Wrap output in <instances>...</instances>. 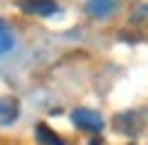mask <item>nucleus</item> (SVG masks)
Here are the masks:
<instances>
[{"instance_id":"obj_1","label":"nucleus","mask_w":148,"mask_h":145,"mask_svg":"<svg viewBox=\"0 0 148 145\" xmlns=\"http://www.w3.org/2000/svg\"><path fill=\"white\" fill-rule=\"evenodd\" d=\"M71 118H74V124H77V127L89 130V133H98V130L104 127V118L98 116L95 110H83V107H80V110H74V113H71Z\"/></svg>"},{"instance_id":"obj_2","label":"nucleus","mask_w":148,"mask_h":145,"mask_svg":"<svg viewBox=\"0 0 148 145\" xmlns=\"http://www.w3.org/2000/svg\"><path fill=\"white\" fill-rule=\"evenodd\" d=\"M21 9L27 12V15L47 18V15H56L59 12V3L56 0H21Z\"/></svg>"},{"instance_id":"obj_3","label":"nucleus","mask_w":148,"mask_h":145,"mask_svg":"<svg viewBox=\"0 0 148 145\" xmlns=\"http://www.w3.org/2000/svg\"><path fill=\"white\" fill-rule=\"evenodd\" d=\"M86 9H89V15H95V18H110L116 12V0H89Z\"/></svg>"},{"instance_id":"obj_4","label":"nucleus","mask_w":148,"mask_h":145,"mask_svg":"<svg viewBox=\"0 0 148 145\" xmlns=\"http://www.w3.org/2000/svg\"><path fill=\"white\" fill-rule=\"evenodd\" d=\"M18 118V101L15 98H0V122H15Z\"/></svg>"},{"instance_id":"obj_5","label":"nucleus","mask_w":148,"mask_h":145,"mask_svg":"<svg viewBox=\"0 0 148 145\" xmlns=\"http://www.w3.org/2000/svg\"><path fill=\"white\" fill-rule=\"evenodd\" d=\"M36 139H39L42 145H65V142H62V136L53 133L47 124H39V127H36Z\"/></svg>"},{"instance_id":"obj_6","label":"nucleus","mask_w":148,"mask_h":145,"mask_svg":"<svg viewBox=\"0 0 148 145\" xmlns=\"http://www.w3.org/2000/svg\"><path fill=\"white\" fill-rule=\"evenodd\" d=\"M133 118H136L133 113H121V116L116 118V127H119V130H125V133H136V130H139V124L133 122Z\"/></svg>"},{"instance_id":"obj_7","label":"nucleus","mask_w":148,"mask_h":145,"mask_svg":"<svg viewBox=\"0 0 148 145\" xmlns=\"http://www.w3.org/2000/svg\"><path fill=\"white\" fill-rule=\"evenodd\" d=\"M12 47H15V36H12V30L0 21V53H9Z\"/></svg>"},{"instance_id":"obj_8","label":"nucleus","mask_w":148,"mask_h":145,"mask_svg":"<svg viewBox=\"0 0 148 145\" xmlns=\"http://www.w3.org/2000/svg\"><path fill=\"white\" fill-rule=\"evenodd\" d=\"M92 145H101V142H92Z\"/></svg>"}]
</instances>
